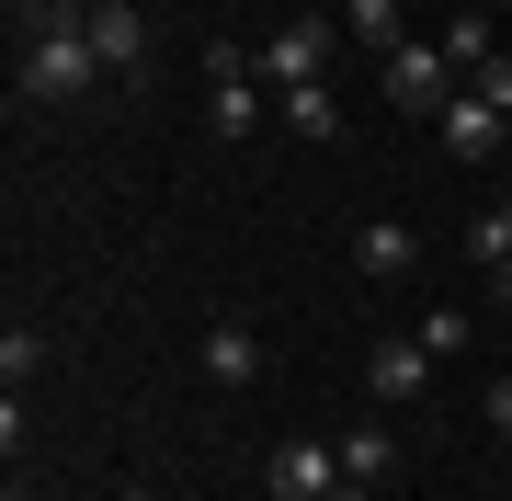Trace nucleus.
Returning a JSON list of instances; mask_svg holds the SVG:
<instances>
[{
    "label": "nucleus",
    "instance_id": "f257e3e1",
    "mask_svg": "<svg viewBox=\"0 0 512 501\" xmlns=\"http://www.w3.org/2000/svg\"><path fill=\"white\" fill-rule=\"evenodd\" d=\"M12 35H23V69H12V92H23V103H80V92L103 80L92 23H80L69 0H12Z\"/></svg>",
    "mask_w": 512,
    "mask_h": 501
},
{
    "label": "nucleus",
    "instance_id": "9b49d317",
    "mask_svg": "<svg viewBox=\"0 0 512 501\" xmlns=\"http://www.w3.org/2000/svg\"><path fill=\"white\" fill-rule=\"evenodd\" d=\"M274 114L296 137H342V103H330V80H296V92H274Z\"/></svg>",
    "mask_w": 512,
    "mask_h": 501
},
{
    "label": "nucleus",
    "instance_id": "dca6fc26",
    "mask_svg": "<svg viewBox=\"0 0 512 501\" xmlns=\"http://www.w3.org/2000/svg\"><path fill=\"white\" fill-rule=\"evenodd\" d=\"M421 353H433V365H444V353H467V308H433V319H421V331H410Z\"/></svg>",
    "mask_w": 512,
    "mask_h": 501
},
{
    "label": "nucleus",
    "instance_id": "412c9836",
    "mask_svg": "<svg viewBox=\"0 0 512 501\" xmlns=\"http://www.w3.org/2000/svg\"><path fill=\"white\" fill-rule=\"evenodd\" d=\"M0 501H35V490H23V479H12V490H0Z\"/></svg>",
    "mask_w": 512,
    "mask_h": 501
},
{
    "label": "nucleus",
    "instance_id": "20e7f679",
    "mask_svg": "<svg viewBox=\"0 0 512 501\" xmlns=\"http://www.w3.org/2000/svg\"><path fill=\"white\" fill-rule=\"evenodd\" d=\"M274 501H342V445H319V433H296V445H274Z\"/></svg>",
    "mask_w": 512,
    "mask_h": 501
},
{
    "label": "nucleus",
    "instance_id": "1a4fd4ad",
    "mask_svg": "<svg viewBox=\"0 0 512 501\" xmlns=\"http://www.w3.org/2000/svg\"><path fill=\"white\" fill-rule=\"evenodd\" d=\"M205 376H217V388H251V376H262V342L239 331V319H217V331H205Z\"/></svg>",
    "mask_w": 512,
    "mask_h": 501
},
{
    "label": "nucleus",
    "instance_id": "6e6552de",
    "mask_svg": "<svg viewBox=\"0 0 512 501\" xmlns=\"http://www.w3.org/2000/svg\"><path fill=\"white\" fill-rule=\"evenodd\" d=\"M387 467H399V433H387V422L376 433H342V501H365Z\"/></svg>",
    "mask_w": 512,
    "mask_h": 501
},
{
    "label": "nucleus",
    "instance_id": "f8f14e48",
    "mask_svg": "<svg viewBox=\"0 0 512 501\" xmlns=\"http://www.w3.org/2000/svg\"><path fill=\"white\" fill-rule=\"evenodd\" d=\"M342 35H365L387 57V46H410V23H399V0H342Z\"/></svg>",
    "mask_w": 512,
    "mask_h": 501
},
{
    "label": "nucleus",
    "instance_id": "6ab92c4d",
    "mask_svg": "<svg viewBox=\"0 0 512 501\" xmlns=\"http://www.w3.org/2000/svg\"><path fill=\"white\" fill-rule=\"evenodd\" d=\"M478 422H490V433H512V376H501L490 399H478Z\"/></svg>",
    "mask_w": 512,
    "mask_h": 501
},
{
    "label": "nucleus",
    "instance_id": "4be33fe9",
    "mask_svg": "<svg viewBox=\"0 0 512 501\" xmlns=\"http://www.w3.org/2000/svg\"><path fill=\"white\" fill-rule=\"evenodd\" d=\"M69 12H103V0H69Z\"/></svg>",
    "mask_w": 512,
    "mask_h": 501
},
{
    "label": "nucleus",
    "instance_id": "0eeeda50",
    "mask_svg": "<svg viewBox=\"0 0 512 501\" xmlns=\"http://www.w3.org/2000/svg\"><path fill=\"white\" fill-rule=\"evenodd\" d=\"M365 388H376L387 410H410L421 388H433V353H421V342H376V353H365Z\"/></svg>",
    "mask_w": 512,
    "mask_h": 501
},
{
    "label": "nucleus",
    "instance_id": "7ed1b4c3",
    "mask_svg": "<svg viewBox=\"0 0 512 501\" xmlns=\"http://www.w3.org/2000/svg\"><path fill=\"white\" fill-rule=\"evenodd\" d=\"M376 80H387V103H399V114H444V103H456V57L421 46V35H410V46H387V69H376Z\"/></svg>",
    "mask_w": 512,
    "mask_h": 501
},
{
    "label": "nucleus",
    "instance_id": "f3484780",
    "mask_svg": "<svg viewBox=\"0 0 512 501\" xmlns=\"http://www.w3.org/2000/svg\"><path fill=\"white\" fill-rule=\"evenodd\" d=\"M262 126V92H251V80H228V92H217V137H251Z\"/></svg>",
    "mask_w": 512,
    "mask_h": 501
},
{
    "label": "nucleus",
    "instance_id": "ddd939ff",
    "mask_svg": "<svg viewBox=\"0 0 512 501\" xmlns=\"http://www.w3.org/2000/svg\"><path fill=\"white\" fill-rule=\"evenodd\" d=\"M433 46H444V57H456V69H490V57H501V46H490V23H478V12H456V23H444V35H433Z\"/></svg>",
    "mask_w": 512,
    "mask_h": 501
},
{
    "label": "nucleus",
    "instance_id": "9d476101",
    "mask_svg": "<svg viewBox=\"0 0 512 501\" xmlns=\"http://www.w3.org/2000/svg\"><path fill=\"white\" fill-rule=\"evenodd\" d=\"M353 262H365V274H376V285H399V274H410V262H421V240H410V228H399V217H376V228H365V240H353Z\"/></svg>",
    "mask_w": 512,
    "mask_h": 501
},
{
    "label": "nucleus",
    "instance_id": "423d86ee",
    "mask_svg": "<svg viewBox=\"0 0 512 501\" xmlns=\"http://www.w3.org/2000/svg\"><path fill=\"white\" fill-rule=\"evenodd\" d=\"M80 23H92L103 80H137V69H148V12H137V0H103V12H80Z\"/></svg>",
    "mask_w": 512,
    "mask_h": 501
},
{
    "label": "nucleus",
    "instance_id": "f03ea898",
    "mask_svg": "<svg viewBox=\"0 0 512 501\" xmlns=\"http://www.w3.org/2000/svg\"><path fill=\"white\" fill-rule=\"evenodd\" d=\"M330 57H342V23L330 12H285L274 35H262V80L296 92V80H330Z\"/></svg>",
    "mask_w": 512,
    "mask_h": 501
},
{
    "label": "nucleus",
    "instance_id": "a211bd4d",
    "mask_svg": "<svg viewBox=\"0 0 512 501\" xmlns=\"http://www.w3.org/2000/svg\"><path fill=\"white\" fill-rule=\"evenodd\" d=\"M478 92H490V103L512 114V57H490V69H478Z\"/></svg>",
    "mask_w": 512,
    "mask_h": 501
},
{
    "label": "nucleus",
    "instance_id": "aec40b11",
    "mask_svg": "<svg viewBox=\"0 0 512 501\" xmlns=\"http://www.w3.org/2000/svg\"><path fill=\"white\" fill-rule=\"evenodd\" d=\"M490 297H501V308H512V262H490Z\"/></svg>",
    "mask_w": 512,
    "mask_h": 501
},
{
    "label": "nucleus",
    "instance_id": "4468645a",
    "mask_svg": "<svg viewBox=\"0 0 512 501\" xmlns=\"http://www.w3.org/2000/svg\"><path fill=\"white\" fill-rule=\"evenodd\" d=\"M467 251H478V262H512V194H501V205H478V217H467Z\"/></svg>",
    "mask_w": 512,
    "mask_h": 501
},
{
    "label": "nucleus",
    "instance_id": "2eb2a0df",
    "mask_svg": "<svg viewBox=\"0 0 512 501\" xmlns=\"http://www.w3.org/2000/svg\"><path fill=\"white\" fill-rule=\"evenodd\" d=\"M35 365H46V342H35V331H23V319H12V331H0V388L23 399V376H35Z\"/></svg>",
    "mask_w": 512,
    "mask_h": 501
},
{
    "label": "nucleus",
    "instance_id": "39448f33",
    "mask_svg": "<svg viewBox=\"0 0 512 501\" xmlns=\"http://www.w3.org/2000/svg\"><path fill=\"white\" fill-rule=\"evenodd\" d=\"M433 137H444L456 160H490V149H512V114H501L490 92H456V103L433 114Z\"/></svg>",
    "mask_w": 512,
    "mask_h": 501
}]
</instances>
